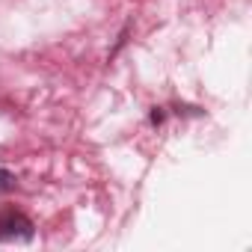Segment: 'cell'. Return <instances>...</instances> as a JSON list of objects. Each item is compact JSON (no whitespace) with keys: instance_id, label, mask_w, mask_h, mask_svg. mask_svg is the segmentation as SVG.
Returning a JSON list of instances; mask_svg holds the SVG:
<instances>
[{"instance_id":"6da1fadb","label":"cell","mask_w":252,"mask_h":252,"mask_svg":"<svg viewBox=\"0 0 252 252\" xmlns=\"http://www.w3.org/2000/svg\"><path fill=\"white\" fill-rule=\"evenodd\" d=\"M33 237H36V225L24 211H15V208L0 211V240L3 243H12V240L30 243Z\"/></svg>"},{"instance_id":"7a4b0ae2","label":"cell","mask_w":252,"mask_h":252,"mask_svg":"<svg viewBox=\"0 0 252 252\" xmlns=\"http://www.w3.org/2000/svg\"><path fill=\"white\" fill-rule=\"evenodd\" d=\"M15 187H18L15 172H9V169L0 166V193H9V190H15Z\"/></svg>"}]
</instances>
